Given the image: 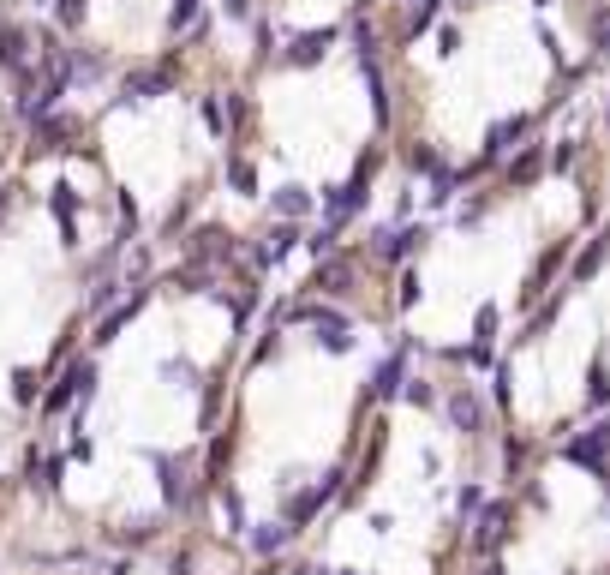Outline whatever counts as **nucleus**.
<instances>
[{"label": "nucleus", "mask_w": 610, "mask_h": 575, "mask_svg": "<svg viewBox=\"0 0 610 575\" xmlns=\"http://www.w3.org/2000/svg\"><path fill=\"white\" fill-rule=\"evenodd\" d=\"M449 426L455 431H479V419H485V402H479V389L473 384H461V389H449Z\"/></svg>", "instance_id": "f257e3e1"}, {"label": "nucleus", "mask_w": 610, "mask_h": 575, "mask_svg": "<svg viewBox=\"0 0 610 575\" xmlns=\"http://www.w3.org/2000/svg\"><path fill=\"white\" fill-rule=\"evenodd\" d=\"M605 456H610V426H593L586 438H575V444H568V461H581V468H598Z\"/></svg>", "instance_id": "f03ea898"}, {"label": "nucleus", "mask_w": 610, "mask_h": 575, "mask_svg": "<svg viewBox=\"0 0 610 575\" xmlns=\"http://www.w3.org/2000/svg\"><path fill=\"white\" fill-rule=\"evenodd\" d=\"M491 342H497V312L485 306V312L473 318V366H491Z\"/></svg>", "instance_id": "7ed1b4c3"}, {"label": "nucleus", "mask_w": 610, "mask_h": 575, "mask_svg": "<svg viewBox=\"0 0 610 575\" xmlns=\"http://www.w3.org/2000/svg\"><path fill=\"white\" fill-rule=\"evenodd\" d=\"M377 240H384V246H377V252H384V258H407V252H413V246H419V240H425V228H384V234H377Z\"/></svg>", "instance_id": "20e7f679"}, {"label": "nucleus", "mask_w": 610, "mask_h": 575, "mask_svg": "<svg viewBox=\"0 0 610 575\" xmlns=\"http://www.w3.org/2000/svg\"><path fill=\"white\" fill-rule=\"evenodd\" d=\"M503 533H509V503H497V509L479 516V546H491V540H503Z\"/></svg>", "instance_id": "39448f33"}, {"label": "nucleus", "mask_w": 610, "mask_h": 575, "mask_svg": "<svg viewBox=\"0 0 610 575\" xmlns=\"http://www.w3.org/2000/svg\"><path fill=\"white\" fill-rule=\"evenodd\" d=\"M401 384H407V366H401V359H384V366H377V384H371V389H377V396H395Z\"/></svg>", "instance_id": "423d86ee"}, {"label": "nucleus", "mask_w": 610, "mask_h": 575, "mask_svg": "<svg viewBox=\"0 0 610 575\" xmlns=\"http://www.w3.org/2000/svg\"><path fill=\"white\" fill-rule=\"evenodd\" d=\"M521 132H526V120H503V126L491 132V156H509V150H515V138H521Z\"/></svg>", "instance_id": "0eeeda50"}, {"label": "nucleus", "mask_w": 610, "mask_h": 575, "mask_svg": "<svg viewBox=\"0 0 610 575\" xmlns=\"http://www.w3.org/2000/svg\"><path fill=\"white\" fill-rule=\"evenodd\" d=\"M533 174H545V156H539V150H526V156H521V162H515V168H509V180H515V187H526Z\"/></svg>", "instance_id": "6e6552de"}, {"label": "nucleus", "mask_w": 610, "mask_h": 575, "mask_svg": "<svg viewBox=\"0 0 610 575\" xmlns=\"http://www.w3.org/2000/svg\"><path fill=\"white\" fill-rule=\"evenodd\" d=\"M275 210H282V216H305V210H312V198H305V192H299V187H282V198H275Z\"/></svg>", "instance_id": "1a4fd4ad"}, {"label": "nucleus", "mask_w": 610, "mask_h": 575, "mask_svg": "<svg viewBox=\"0 0 610 575\" xmlns=\"http://www.w3.org/2000/svg\"><path fill=\"white\" fill-rule=\"evenodd\" d=\"M586 402H593V408H605V402H610V372H605V366H593V384H586Z\"/></svg>", "instance_id": "9d476101"}, {"label": "nucleus", "mask_w": 610, "mask_h": 575, "mask_svg": "<svg viewBox=\"0 0 610 575\" xmlns=\"http://www.w3.org/2000/svg\"><path fill=\"white\" fill-rule=\"evenodd\" d=\"M401 396H407L413 408H431V402H437V396H431V384H425V378H407V384H401Z\"/></svg>", "instance_id": "9b49d317"}, {"label": "nucleus", "mask_w": 610, "mask_h": 575, "mask_svg": "<svg viewBox=\"0 0 610 575\" xmlns=\"http://www.w3.org/2000/svg\"><path fill=\"white\" fill-rule=\"evenodd\" d=\"M324 43H329V36H305V43H294V60H317V55H324Z\"/></svg>", "instance_id": "f8f14e48"}, {"label": "nucleus", "mask_w": 610, "mask_h": 575, "mask_svg": "<svg viewBox=\"0 0 610 575\" xmlns=\"http://www.w3.org/2000/svg\"><path fill=\"white\" fill-rule=\"evenodd\" d=\"M282 540H287V528H264V533H257V551H275Z\"/></svg>", "instance_id": "ddd939ff"}, {"label": "nucleus", "mask_w": 610, "mask_h": 575, "mask_svg": "<svg viewBox=\"0 0 610 575\" xmlns=\"http://www.w3.org/2000/svg\"><path fill=\"white\" fill-rule=\"evenodd\" d=\"M227 13H234V18H245V13H252V0H227Z\"/></svg>", "instance_id": "4468645a"}, {"label": "nucleus", "mask_w": 610, "mask_h": 575, "mask_svg": "<svg viewBox=\"0 0 610 575\" xmlns=\"http://www.w3.org/2000/svg\"><path fill=\"white\" fill-rule=\"evenodd\" d=\"M329 575H354V570H329Z\"/></svg>", "instance_id": "2eb2a0df"}, {"label": "nucleus", "mask_w": 610, "mask_h": 575, "mask_svg": "<svg viewBox=\"0 0 610 575\" xmlns=\"http://www.w3.org/2000/svg\"><path fill=\"white\" fill-rule=\"evenodd\" d=\"M605 126H610V108H605Z\"/></svg>", "instance_id": "dca6fc26"}, {"label": "nucleus", "mask_w": 610, "mask_h": 575, "mask_svg": "<svg viewBox=\"0 0 610 575\" xmlns=\"http://www.w3.org/2000/svg\"><path fill=\"white\" fill-rule=\"evenodd\" d=\"M491 575H503V570H491Z\"/></svg>", "instance_id": "f3484780"}]
</instances>
